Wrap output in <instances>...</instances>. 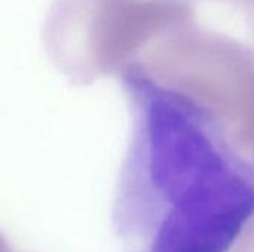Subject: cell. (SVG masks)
Masks as SVG:
<instances>
[{"instance_id": "3", "label": "cell", "mask_w": 254, "mask_h": 252, "mask_svg": "<svg viewBox=\"0 0 254 252\" xmlns=\"http://www.w3.org/2000/svg\"><path fill=\"white\" fill-rule=\"evenodd\" d=\"M129 65L220 119L252 157L253 48L192 24L159 39Z\"/></svg>"}, {"instance_id": "6", "label": "cell", "mask_w": 254, "mask_h": 252, "mask_svg": "<svg viewBox=\"0 0 254 252\" xmlns=\"http://www.w3.org/2000/svg\"><path fill=\"white\" fill-rule=\"evenodd\" d=\"M253 160H254V150H253Z\"/></svg>"}, {"instance_id": "2", "label": "cell", "mask_w": 254, "mask_h": 252, "mask_svg": "<svg viewBox=\"0 0 254 252\" xmlns=\"http://www.w3.org/2000/svg\"><path fill=\"white\" fill-rule=\"evenodd\" d=\"M195 24L193 0H54L43 43L76 85L122 73L149 46Z\"/></svg>"}, {"instance_id": "4", "label": "cell", "mask_w": 254, "mask_h": 252, "mask_svg": "<svg viewBox=\"0 0 254 252\" xmlns=\"http://www.w3.org/2000/svg\"><path fill=\"white\" fill-rule=\"evenodd\" d=\"M244 9H246V13H247V22H249L250 33L253 34L254 37V0H252L250 3H247L244 6Z\"/></svg>"}, {"instance_id": "5", "label": "cell", "mask_w": 254, "mask_h": 252, "mask_svg": "<svg viewBox=\"0 0 254 252\" xmlns=\"http://www.w3.org/2000/svg\"><path fill=\"white\" fill-rule=\"evenodd\" d=\"M226 1H235V3H240L241 6H246V4L250 3L252 0H226Z\"/></svg>"}, {"instance_id": "1", "label": "cell", "mask_w": 254, "mask_h": 252, "mask_svg": "<svg viewBox=\"0 0 254 252\" xmlns=\"http://www.w3.org/2000/svg\"><path fill=\"white\" fill-rule=\"evenodd\" d=\"M113 232L124 252H229L254 220V160L210 111L134 65Z\"/></svg>"}]
</instances>
